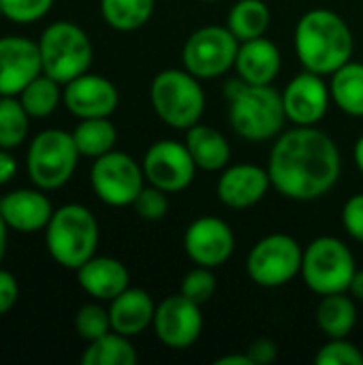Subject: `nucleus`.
I'll list each match as a JSON object with an SVG mask.
<instances>
[{"instance_id": "20e7f679", "label": "nucleus", "mask_w": 363, "mask_h": 365, "mask_svg": "<svg viewBox=\"0 0 363 365\" xmlns=\"http://www.w3.org/2000/svg\"><path fill=\"white\" fill-rule=\"evenodd\" d=\"M282 94L274 86L244 83L229 98V124L250 143L274 141L287 124Z\"/></svg>"}, {"instance_id": "f03ea898", "label": "nucleus", "mask_w": 363, "mask_h": 365, "mask_svg": "<svg viewBox=\"0 0 363 365\" xmlns=\"http://www.w3.org/2000/svg\"><path fill=\"white\" fill-rule=\"evenodd\" d=\"M295 53L304 71L329 77L353 60L355 38L347 19L332 9H310L295 24Z\"/></svg>"}, {"instance_id": "423d86ee", "label": "nucleus", "mask_w": 363, "mask_h": 365, "mask_svg": "<svg viewBox=\"0 0 363 365\" xmlns=\"http://www.w3.org/2000/svg\"><path fill=\"white\" fill-rule=\"evenodd\" d=\"M39 43L43 73L62 86L83 75L92 66L94 47L88 32L73 21H53L43 32Z\"/></svg>"}, {"instance_id": "c03bdc74", "label": "nucleus", "mask_w": 363, "mask_h": 365, "mask_svg": "<svg viewBox=\"0 0 363 365\" xmlns=\"http://www.w3.org/2000/svg\"><path fill=\"white\" fill-rule=\"evenodd\" d=\"M353 160H355V167L362 171L363 175V135L355 141V145H353Z\"/></svg>"}, {"instance_id": "7ed1b4c3", "label": "nucleus", "mask_w": 363, "mask_h": 365, "mask_svg": "<svg viewBox=\"0 0 363 365\" xmlns=\"http://www.w3.org/2000/svg\"><path fill=\"white\" fill-rule=\"evenodd\" d=\"M98 240V220L81 203H66L53 210L45 227V246L49 257L60 267L73 272L96 255Z\"/></svg>"}, {"instance_id": "f257e3e1", "label": "nucleus", "mask_w": 363, "mask_h": 365, "mask_svg": "<svg viewBox=\"0 0 363 365\" xmlns=\"http://www.w3.org/2000/svg\"><path fill=\"white\" fill-rule=\"evenodd\" d=\"M267 171L280 197L310 203L334 190L342 173V156L338 143L321 128L293 126L274 139Z\"/></svg>"}, {"instance_id": "aec40b11", "label": "nucleus", "mask_w": 363, "mask_h": 365, "mask_svg": "<svg viewBox=\"0 0 363 365\" xmlns=\"http://www.w3.org/2000/svg\"><path fill=\"white\" fill-rule=\"evenodd\" d=\"M282 68V53L267 36L242 41L235 56V75L252 86H274Z\"/></svg>"}, {"instance_id": "4c0bfd02", "label": "nucleus", "mask_w": 363, "mask_h": 365, "mask_svg": "<svg viewBox=\"0 0 363 365\" xmlns=\"http://www.w3.org/2000/svg\"><path fill=\"white\" fill-rule=\"evenodd\" d=\"M246 355L250 357L252 365H270L278 359V344L270 338H259L250 342L246 349Z\"/></svg>"}, {"instance_id": "ddd939ff", "label": "nucleus", "mask_w": 363, "mask_h": 365, "mask_svg": "<svg viewBox=\"0 0 363 365\" xmlns=\"http://www.w3.org/2000/svg\"><path fill=\"white\" fill-rule=\"evenodd\" d=\"M152 329L160 344L173 351L190 349L203 331L201 306L184 297L182 293L169 295L156 304Z\"/></svg>"}, {"instance_id": "37998d69", "label": "nucleus", "mask_w": 363, "mask_h": 365, "mask_svg": "<svg viewBox=\"0 0 363 365\" xmlns=\"http://www.w3.org/2000/svg\"><path fill=\"white\" fill-rule=\"evenodd\" d=\"M9 227H6V222H4V218H2V214H0V263L4 261V257H6V244H9Z\"/></svg>"}, {"instance_id": "f8f14e48", "label": "nucleus", "mask_w": 363, "mask_h": 365, "mask_svg": "<svg viewBox=\"0 0 363 365\" xmlns=\"http://www.w3.org/2000/svg\"><path fill=\"white\" fill-rule=\"evenodd\" d=\"M141 167L145 182L169 195L184 192L197 175V165L186 143H180L175 139L154 141L145 150Z\"/></svg>"}, {"instance_id": "473e14b6", "label": "nucleus", "mask_w": 363, "mask_h": 365, "mask_svg": "<svg viewBox=\"0 0 363 365\" xmlns=\"http://www.w3.org/2000/svg\"><path fill=\"white\" fill-rule=\"evenodd\" d=\"M180 293L184 297H188L190 302H195L199 306H205L214 297V293H216V276H214V269L195 265L190 272L184 274L182 284H180Z\"/></svg>"}, {"instance_id": "6ab92c4d", "label": "nucleus", "mask_w": 363, "mask_h": 365, "mask_svg": "<svg viewBox=\"0 0 363 365\" xmlns=\"http://www.w3.org/2000/svg\"><path fill=\"white\" fill-rule=\"evenodd\" d=\"M0 214L6 227L15 233L45 231L53 205L41 188H17L0 199Z\"/></svg>"}, {"instance_id": "4be33fe9", "label": "nucleus", "mask_w": 363, "mask_h": 365, "mask_svg": "<svg viewBox=\"0 0 363 365\" xmlns=\"http://www.w3.org/2000/svg\"><path fill=\"white\" fill-rule=\"evenodd\" d=\"M154 312H156V304L152 295L143 289L128 287L126 291H122L118 297L109 302L111 329L126 338H135L143 334L148 327H152Z\"/></svg>"}, {"instance_id": "2eb2a0df", "label": "nucleus", "mask_w": 363, "mask_h": 365, "mask_svg": "<svg viewBox=\"0 0 363 365\" xmlns=\"http://www.w3.org/2000/svg\"><path fill=\"white\" fill-rule=\"evenodd\" d=\"M280 94L287 120L293 126H317L323 122L332 105L329 83L323 75L310 71L295 75Z\"/></svg>"}, {"instance_id": "de8ad7c7", "label": "nucleus", "mask_w": 363, "mask_h": 365, "mask_svg": "<svg viewBox=\"0 0 363 365\" xmlns=\"http://www.w3.org/2000/svg\"><path fill=\"white\" fill-rule=\"evenodd\" d=\"M0 98H2V94H0Z\"/></svg>"}, {"instance_id": "0eeeda50", "label": "nucleus", "mask_w": 363, "mask_h": 365, "mask_svg": "<svg viewBox=\"0 0 363 365\" xmlns=\"http://www.w3.org/2000/svg\"><path fill=\"white\" fill-rule=\"evenodd\" d=\"M355 272L357 263L351 248L334 235H321L304 248L300 276L319 297L349 293Z\"/></svg>"}, {"instance_id": "f3484780", "label": "nucleus", "mask_w": 363, "mask_h": 365, "mask_svg": "<svg viewBox=\"0 0 363 365\" xmlns=\"http://www.w3.org/2000/svg\"><path fill=\"white\" fill-rule=\"evenodd\" d=\"M272 188L267 167L252 163L227 165L216 182V197L229 210H250L259 205Z\"/></svg>"}, {"instance_id": "a211bd4d", "label": "nucleus", "mask_w": 363, "mask_h": 365, "mask_svg": "<svg viewBox=\"0 0 363 365\" xmlns=\"http://www.w3.org/2000/svg\"><path fill=\"white\" fill-rule=\"evenodd\" d=\"M43 73L39 43L26 36H0V94L17 96Z\"/></svg>"}, {"instance_id": "58836bf2", "label": "nucleus", "mask_w": 363, "mask_h": 365, "mask_svg": "<svg viewBox=\"0 0 363 365\" xmlns=\"http://www.w3.org/2000/svg\"><path fill=\"white\" fill-rule=\"evenodd\" d=\"M17 297H19V287H17L15 276L0 267V317L13 310V306L17 304Z\"/></svg>"}, {"instance_id": "c85d7f7f", "label": "nucleus", "mask_w": 363, "mask_h": 365, "mask_svg": "<svg viewBox=\"0 0 363 365\" xmlns=\"http://www.w3.org/2000/svg\"><path fill=\"white\" fill-rule=\"evenodd\" d=\"M139 359L131 338L118 334V331H109L92 342H88L83 355H81V364L83 365H135Z\"/></svg>"}, {"instance_id": "a18cd8bd", "label": "nucleus", "mask_w": 363, "mask_h": 365, "mask_svg": "<svg viewBox=\"0 0 363 365\" xmlns=\"http://www.w3.org/2000/svg\"><path fill=\"white\" fill-rule=\"evenodd\" d=\"M201 2H218V0H201Z\"/></svg>"}, {"instance_id": "c756f323", "label": "nucleus", "mask_w": 363, "mask_h": 365, "mask_svg": "<svg viewBox=\"0 0 363 365\" xmlns=\"http://www.w3.org/2000/svg\"><path fill=\"white\" fill-rule=\"evenodd\" d=\"M17 98L32 120H43V118H49L60 107L62 83L41 73L17 94Z\"/></svg>"}, {"instance_id": "ea45409f", "label": "nucleus", "mask_w": 363, "mask_h": 365, "mask_svg": "<svg viewBox=\"0 0 363 365\" xmlns=\"http://www.w3.org/2000/svg\"><path fill=\"white\" fill-rule=\"evenodd\" d=\"M17 173V160L11 154V150L0 148V186L9 184Z\"/></svg>"}, {"instance_id": "cd10ccee", "label": "nucleus", "mask_w": 363, "mask_h": 365, "mask_svg": "<svg viewBox=\"0 0 363 365\" xmlns=\"http://www.w3.org/2000/svg\"><path fill=\"white\" fill-rule=\"evenodd\" d=\"M156 9V0H101V15L111 30L135 32L143 28Z\"/></svg>"}, {"instance_id": "1a4fd4ad", "label": "nucleus", "mask_w": 363, "mask_h": 365, "mask_svg": "<svg viewBox=\"0 0 363 365\" xmlns=\"http://www.w3.org/2000/svg\"><path fill=\"white\" fill-rule=\"evenodd\" d=\"M304 248L287 233L261 237L246 257V274L261 289H280L302 272Z\"/></svg>"}, {"instance_id": "a878e982", "label": "nucleus", "mask_w": 363, "mask_h": 365, "mask_svg": "<svg viewBox=\"0 0 363 365\" xmlns=\"http://www.w3.org/2000/svg\"><path fill=\"white\" fill-rule=\"evenodd\" d=\"M270 24L272 11L263 0H237L227 15V28L240 43L265 36Z\"/></svg>"}, {"instance_id": "9b49d317", "label": "nucleus", "mask_w": 363, "mask_h": 365, "mask_svg": "<svg viewBox=\"0 0 363 365\" xmlns=\"http://www.w3.org/2000/svg\"><path fill=\"white\" fill-rule=\"evenodd\" d=\"M141 163L131 154L111 150L94 158L90 169V186L94 195L109 207H128L145 186Z\"/></svg>"}, {"instance_id": "9d476101", "label": "nucleus", "mask_w": 363, "mask_h": 365, "mask_svg": "<svg viewBox=\"0 0 363 365\" xmlns=\"http://www.w3.org/2000/svg\"><path fill=\"white\" fill-rule=\"evenodd\" d=\"M240 41L227 26L210 24L197 28L182 47V66L199 77L218 79L235 66Z\"/></svg>"}, {"instance_id": "a19ab883", "label": "nucleus", "mask_w": 363, "mask_h": 365, "mask_svg": "<svg viewBox=\"0 0 363 365\" xmlns=\"http://www.w3.org/2000/svg\"><path fill=\"white\" fill-rule=\"evenodd\" d=\"M349 295L355 299V302H362L363 304V269H357L353 280H351V287H349Z\"/></svg>"}, {"instance_id": "2f4dec72", "label": "nucleus", "mask_w": 363, "mask_h": 365, "mask_svg": "<svg viewBox=\"0 0 363 365\" xmlns=\"http://www.w3.org/2000/svg\"><path fill=\"white\" fill-rule=\"evenodd\" d=\"M75 331L86 342H92V340L109 334L111 331L109 308H103L101 304L81 306L75 314Z\"/></svg>"}, {"instance_id": "e433bc0d", "label": "nucleus", "mask_w": 363, "mask_h": 365, "mask_svg": "<svg viewBox=\"0 0 363 365\" xmlns=\"http://www.w3.org/2000/svg\"><path fill=\"white\" fill-rule=\"evenodd\" d=\"M342 225L351 240L363 244V192L351 195L342 205Z\"/></svg>"}, {"instance_id": "39448f33", "label": "nucleus", "mask_w": 363, "mask_h": 365, "mask_svg": "<svg viewBox=\"0 0 363 365\" xmlns=\"http://www.w3.org/2000/svg\"><path fill=\"white\" fill-rule=\"evenodd\" d=\"M150 105L158 120L175 130L199 124L205 111L201 79L182 68H163L150 83Z\"/></svg>"}, {"instance_id": "dca6fc26", "label": "nucleus", "mask_w": 363, "mask_h": 365, "mask_svg": "<svg viewBox=\"0 0 363 365\" xmlns=\"http://www.w3.org/2000/svg\"><path fill=\"white\" fill-rule=\"evenodd\" d=\"M62 103L77 120L111 118L120 105V92L113 81L88 71L62 86Z\"/></svg>"}, {"instance_id": "393cba45", "label": "nucleus", "mask_w": 363, "mask_h": 365, "mask_svg": "<svg viewBox=\"0 0 363 365\" xmlns=\"http://www.w3.org/2000/svg\"><path fill=\"white\" fill-rule=\"evenodd\" d=\"M332 103L351 118H363V62L349 60L329 75Z\"/></svg>"}, {"instance_id": "b1692460", "label": "nucleus", "mask_w": 363, "mask_h": 365, "mask_svg": "<svg viewBox=\"0 0 363 365\" xmlns=\"http://www.w3.org/2000/svg\"><path fill=\"white\" fill-rule=\"evenodd\" d=\"M357 325V306L349 293L321 297L317 306V327L325 338H349Z\"/></svg>"}, {"instance_id": "c9c22d12", "label": "nucleus", "mask_w": 363, "mask_h": 365, "mask_svg": "<svg viewBox=\"0 0 363 365\" xmlns=\"http://www.w3.org/2000/svg\"><path fill=\"white\" fill-rule=\"evenodd\" d=\"M56 0H0L2 15L15 24H34L43 19Z\"/></svg>"}, {"instance_id": "f704fd0d", "label": "nucleus", "mask_w": 363, "mask_h": 365, "mask_svg": "<svg viewBox=\"0 0 363 365\" xmlns=\"http://www.w3.org/2000/svg\"><path fill=\"white\" fill-rule=\"evenodd\" d=\"M169 192L152 186V184H145L143 190L137 195L135 203H133V210L137 212L139 218L148 220V222H158L163 220L167 214H169Z\"/></svg>"}, {"instance_id": "4468645a", "label": "nucleus", "mask_w": 363, "mask_h": 365, "mask_svg": "<svg viewBox=\"0 0 363 365\" xmlns=\"http://www.w3.org/2000/svg\"><path fill=\"white\" fill-rule=\"evenodd\" d=\"M184 252L201 267L218 269L235 252V235L229 222L218 216H201L184 231Z\"/></svg>"}, {"instance_id": "72a5a7b5", "label": "nucleus", "mask_w": 363, "mask_h": 365, "mask_svg": "<svg viewBox=\"0 0 363 365\" xmlns=\"http://www.w3.org/2000/svg\"><path fill=\"white\" fill-rule=\"evenodd\" d=\"M315 361L317 365H363V353L349 338H327Z\"/></svg>"}, {"instance_id": "79ce46f5", "label": "nucleus", "mask_w": 363, "mask_h": 365, "mask_svg": "<svg viewBox=\"0 0 363 365\" xmlns=\"http://www.w3.org/2000/svg\"><path fill=\"white\" fill-rule=\"evenodd\" d=\"M216 365H252L250 357L244 353H231V355H225L220 359H216Z\"/></svg>"}, {"instance_id": "6e6552de", "label": "nucleus", "mask_w": 363, "mask_h": 365, "mask_svg": "<svg viewBox=\"0 0 363 365\" xmlns=\"http://www.w3.org/2000/svg\"><path fill=\"white\" fill-rule=\"evenodd\" d=\"M79 150L73 141V135L60 128L41 130L28 145L26 169L30 182L49 192L66 186L77 169Z\"/></svg>"}, {"instance_id": "5701e85b", "label": "nucleus", "mask_w": 363, "mask_h": 365, "mask_svg": "<svg viewBox=\"0 0 363 365\" xmlns=\"http://www.w3.org/2000/svg\"><path fill=\"white\" fill-rule=\"evenodd\" d=\"M197 169L210 171V173H220L229 163H231V145L227 137L208 124H195L186 130L184 139Z\"/></svg>"}, {"instance_id": "7c9ffc66", "label": "nucleus", "mask_w": 363, "mask_h": 365, "mask_svg": "<svg viewBox=\"0 0 363 365\" xmlns=\"http://www.w3.org/2000/svg\"><path fill=\"white\" fill-rule=\"evenodd\" d=\"M30 115L21 107L17 96H2L0 98V148L15 150L28 137Z\"/></svg>"}, {"instance_id": "bb28decb", "label": "nucleus", "mask_w": 363, "mask_h": 365, "mask_svg": "<svg viewBox=\"0 0 363 365\" xmlns=\"http://www.w3.org/2000/svg\"><path fill=\"white\" fill-rule=\"evenodd\" d=\"M71 135L79 154L92 160L116 150V141H118V130L109 118L79 120V124L73 128Z\"/></svg>"}, {"instance_id": "49530a36", "label": "nucleus", "mask_w": 363, "mask_h": 365, "mask_svg": "<svg viewBox=\"0 0 363 365\" xmlns=\"http://www.w3.org/2000/svg\"><path fill=\"white\" fill-rule=\"evenodd\" d=\"M0 17H4V15H2V6H0Z\"/></svg>"}, {"instance_id": "412c9836", "label": "nucleus", "mask_w": 363, "mask_h": 365, "mask_svg": "<svg viewBox=\"0 0 363 365\" xmlns=\"http://www.w3.org/2000/svg\"><path fill=\"white\" fill-rule=\"evenodd\" d=\"M77 282L90 297L98 302H111L131 287V274L122 261L94 255L77 269Z\"/></svg>"}]
</instances>
